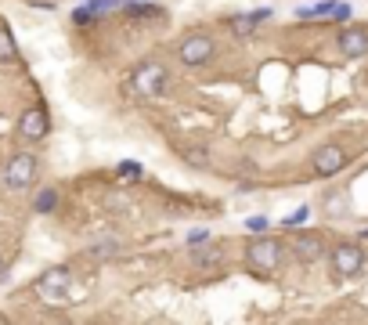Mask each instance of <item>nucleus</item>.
<instances>
[{
  "label": "nucleus",
  "instance_id": "obj_14",
  "mask_svg": "<svg viewBox=\"0 0 368 325\" xmlns=\"http://www.w3.org/2000/svg\"><path fill=\"white\" fill-rule=\"evenodd\" d=\"M15 54H19V47H15V36H11V29H4V26H0V62H15Z\"/></svg>",
  "mask_w": 368,
  "mask_h": 325
},
{
  "label": "nucleus",
  "instance_id": "obj_12",
  "mask_svg": "<svg viewBox=\"0 0 368 325\" xmlns=\"http://www.w3.org/2000/svg\"><path fill=\"white\" fill-rule=\"evenodd\" d=\"M87 253H90L94 260H112V257L123 253V246H120V239H101V242H94Z\"/></svg>",
  "mask_w": 368,
  "mask_h": 325
},
{
  "label": "nucleus",
  "instance_id": "obj_21",
  "mask_svg": "<svg viewBox=\"0 0 368 325\" xmlns=\"http://www.w3.org/2000/svg\"><path fill=\"white\" fill-rule=\"evenodd\" d=\"M73 19H76V26H87V22H94V11H90V8H80Z\"/></svg>",
  "mask_w": 368,
  "mask_h": 325
},
{
  "label": "nucleus",
  "instance_id": "obj_7",
  "mask_svg": "<svg viewBox=\"0 0 368 325\" xmlns=\"http://www.w3.org/2000/svg\"><path fill=\"white\" fill-rule=\"evenodd\" d=\"M310 167H314V174L318 177H336L343 167H347V148L343 145H318L314 148V155H310Z\"/></svg>",
  "mask_w": 368,
  "mask_h": 325
},
{
  "label": "nucleus",
  "instance_id": "obj_18",
  "mask_svg": "<svg viewBox=\"0 0 368 325\" xmlns=\"http://www.w3.org/2000/svg\"><path fill=\"white\" fill-rule=\"evenodd\" d=\"M184 155H188L191 167H206V162H209V152H206V148H188Z\"/></svg>",
  "mask_w": 368,
  "mask_h": 325
},
{
  "label": "nucleus",
  "instance_id": "obj_9",
  "mask_svg": "<svg viewBox=\"0 0 368 325\" xmlns=\"http://www.w3.org/2000/svg\"><path fill=\"white\" fill-rule=\"evenodd\" d=\"M289 253L300 260V264H314L325 257V239L318 232H300L293 242H289Z\"/></svg>",
  "mask_w": 368,
  "mask_h": 325
},
{
  "label": "nucleus",
  "instance_id": "obj_2",
  "mask_svg": "<svg viewBox=\"0 0 368 325\" xmlns=\"http://www.w3.org/2000/svg\"><path fill=\"white\" fill-rule=\"evenodd\" d=\"M167 66L163 62H155V58H148V62H141L137 69H134V76H130V83H134V91L141 94V98H159L163 91H167Z\"/></svg>",
  "mask_w": 368,
  "mask_h": 325
},
{
  "label": "nucleus",
  "instance_id": "obj_15",
  "mask_svg": "<svg viewBox=\"0 0 368 325\" xmlns=\"http://www.w3.org/2000/svg\"><path fill=\"white\" fill-rule=\"evenodd\" d=\"M55 206H58V192H55V188H43V192L36 195V202H33L36 213H51Z\"/></svg>",
  "mask_w": 368,
  "mask_h": 325
},
{
  "label": "nucleus",
  "instance_id": "obj_22",
  "mask_svg": "<svg viewBox=\"0 0 368 325\" xmlns=\"http://www.w3.org/2000/svg\"><path fill=\"white\" fill-rule=\"evenodd\" d=\"M206 239H209V235H206L202 228H195V232L188 235V242H191V246H199V242H206Z\"/></svg>",
  "mask_w": 368,
  "mask_h": 325
},
{
  "label": "nucleus",
  "instance_id": "obj_11",
  "mask_svg": "<svg viewBox=\"0 0 368 325\" xmlns=\"http://www.w3.org/2000/svg\"><path fill=\"white\" fill-rule=\"evenodd\" d=\"M268 19H271V11H268V8H260V11H253V15H231V19H228V29H231L238 40H246V36H253V33H256V26H260V22H268Z\"/></svg>",
  "mask_w": 368,
  "mask_h": 325
},
{
  "label": "nucleus",
  "instance_id": "obj_8",
  "mask_svg": "<svg viewBox=\"0 0 368 325\" xmlns=\"http://www.w3.org/2000/svg\"><path fill=\"white\" fill-rule=\"evenodd\" d=\"M336 47L343 58H364L368 54V26H343L336 36Z\"/></svg>",
  "mask_w": 368,
  "mask_h": 325
},
{
  "label": "nucleus",
  "instance_id": "obj_24",
  "mask_svg": "<svg viewBox=\"0 0 368 325\" xmlns=\"http://www.w3.org/2000/svg\"><path fill=\"white\" fill-rule=\"evenodd\" d=\"M0 321H4V314H0Z\"/></svg>",
  "mask_w": 368,
  "mask_h": 325
},
{
  "label": "nucleus",
  "instance_id": "obj_16",
  "mask_svg": "<svg viewBox=\"0 0 368 325\" xmlns=\"http://www.w3.org/2000/svg\"><path fill=\"white\" fill-rule=\"evenodd\" d=\"M127 15H134V19H159L163 8H155V4H127Z\"/></svg>",
  "mask_w": 368,
  "mask_h": 325
},
{
  "label": "nucleus",
  "instance_id": "obj_20",
  "mask_svg": "<svg viewBox=\"0 0 368 325\" xmlns=\"http://www.w3.org/2000/svg\"><path fill=\"white\" fill-rule=\"evenodd\" d=\"M246 228H249V232H264V228H268V217H249Z\"/></svg>",
  "mask_w": 368,
  "mask_h": 325
},
{
  "label": "nucleus",
  "instance_id": "obj_23",
  "mask_svg": "<svg viewBox=\"0 0 368 325\" xmlns=\"http://www.w3.org/2000/svg\"><path fill=\"white\" fill-rule=\"evenodd\" d=\"M8 279V260H0V282Z\"/></svg>",
  "mask_w": 368,
  "mask_h": 325
},
{
  "label": "nucleus",
  "instance_id": "obj_19",
  "mask_svg": "<svg viewBox=\"0 0 368 325\" xmlns=\"http://www.w3.org/2000/svg\"><path fill=\"white\" fill-rule=\"evenodd\" d=\"M116 174H120V177H141V167H137V162H120Z\"/></svg>",
  "mask_w": 368,
  "mask_h": 325
},
{
  "label": "nucleus",
  "instance_id": "obj_4",
  "mask_svg": "<svg viewBox=\"0 0 368 325\" xmlns=\"http://www.w3.org/2000/svg\"><path fill=\"white\" fill-rule=\"evenodd\" d=\"M214 54H217V40L209 36V33H188V36L177 43V58H181L184 66H191V69L206 66Z\"/></svg>",
  "mask_w": 368,
  "mask_h": 325
},
{
  "label": "nucleus",
  "instance_id": "obj_1",
  "mask_svg": "<svg viewBox=\"0 0 368 325\" xmlns=\"http://www.w3.org/2000/svg\"><path fill=\"white\" fill-rule=\"evenodd\" d=\"M282 253H285V242L264 235L253 246H246V264H249V271H256V275H275L282 267Z\"/></svg>",
  "mask_w": 368,
  "mask_h": 325
},
{
  "label": "nucleus",
  "instance_id": "obj_17",
  "mask_svg": "<svg viewBox=\"0 0 368 325\" xmlns=\"http://www.w3.org/2000/svg\"><path fill=\"white\" fill-rule=\"evenodd\" d=\"M307 217H310V206H300V210H296L293 217H285V221H282V225H285V228H300V225L307 221Z\"/></svg>",
  "mask_w": 368,
  "mask_h": 325
},
{
  "label": "nucleus",
  "instance_id": "obj_6",
  "mask_svg": "<svg viewBox=\"0 0 368 325\" xmlns=\"http://www.w3.org/2000/svg\"><path fill=\"white\" fill-rule=\"evenodd\" d=\"M33 177H36V155H33V152H19V155L8 159V167H4V185H8L11 192L29 188Z\"/></svg>",
  "mask_w": 368,
  "mask_h": 325
},
{
  "label": "nucleus",
  "instance_id": "obj_5",
  "mask_svg": "<svg viewBox=\"0 0 368 325\" xmlns=\"http://www.w3.org/2000/svg\"><path fill=\"white\" fill-rule=\"evenodd\" d=\"M69 286H73V271L69 267H51V271H43V275H40L36 293L47 304H62L69 296Z\"/></svg>",
  "mask_w": 368,
  "mask_h": 325
},
{
  "label": "nucleus",
  "instance_id": "obj_13",
  "mask_svg": "<svg viewBox=\"0 0 368 325\" xmlns=\"http://www.w3.org/2000/svg\"><path fill=\"white\" fill-rule=\"evenodd\" d=\"M195 260H199V267H214L224 260V249L221 246H195Z\"/></svg>",
  "mask_w": 368,
  "mask_h": 325
},
{
  "label": "nucleus",
  "instance_id": "obj_10",
  "mask_svg": "<svg viewBox=\"0 0 368 325\" xmlns=\"http://www.w3.org/2000/svg\"><path fill=\"white\" fill-rule=\"evenodd\" d=\"M47 130H51V120L43 113V105H33V108H26V113L19 116V134L22 138L40 141V138H47Z\"/></svg>",
  "mask_w": 368,
  "mask_h": 325
},
{
  "label": "nucleus",
  "instance_id": "obj_3",
  "mask_svg": "<svg viewBox=\"0 0 368 325\" xmlns=\"http://www.w3.org/2000/svg\"><path fill=\"white\" fill-rule=\"evenodd\" d=\"M329 264H332V275L340 279H357L361 271H364V249L357 242H336L332 253H329Z\"/></svg>",
  "mask_w": 368,
  "mask_h": 325
}]
</instances>
